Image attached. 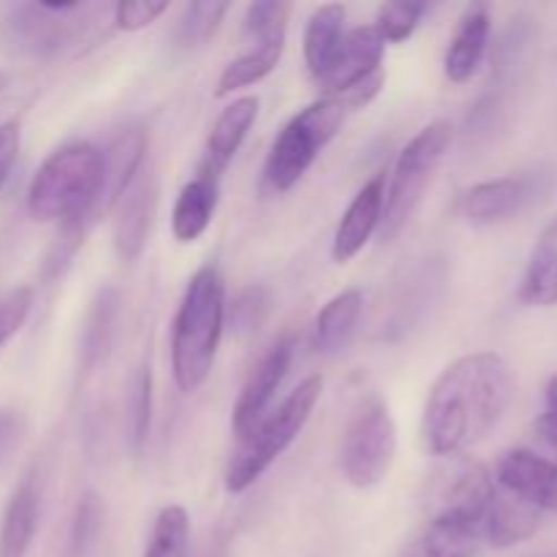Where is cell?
<instances>
[{"instance_id": "cell-15", "label": "cell", "mask_w": 557, "mask_h": 557, "mask_svg": "<svg viewBox=\"0 0 557 557\" xmlns=\"http://www.w3.org/2000/svg\"><path fill=\"white\" fill-rule=\"evenodd\" d=\"M484 542V522L468 517H424L400 557H473Z\"/></svg>"}, {"instance_id": "cell-31", "label": "cell", "mask_w": 557, "mask_h": 557, "mask_svg": "<svg viewBox=\"0 0 557 557\" xmlns=\"http://www.w3.org/2000/svg\"><path fill=\"white\" fill-rule=\"evenodd\" d=\"M103 525V504L96 493H85L76 506L74 525H71V555L82 557L96 544Z\"/></svg>"}, {"instance_id": "cell-21", "label": "cell", "mask_w": 557, "mask_h": 557, "mask_svg": "<svg viewBox=\"0 0 557 557\" xmlns=\"http://www.w3.org/2000/svg\"><path fill=\"white\" fill-rule=\"evenodd\" d=\"M218 194H221L218 183L207 177H194L180 190L172 212V232L180 243H196L207 232L215 215Z\"/></svg>"}, {"instance_id": "cell-40", "label": "cell", "mask_w": 557, "mask_h": 557, "mask_svg": "<svg viewBox=\"0 0 557 557\" xmlns=\"http://www.w3.org/2000/svg\"><path fill=\"white\" fill-rule=\"evenodd\" d=\"M542 557H557V553H549V555H542Z\"/></svg>"}, {"instance_id": "cell-34", "label": "cell", "mask_w": 557, "mask_h": 557, "mask_svg": "<svg viewBox=\"0 0 557 557\" xmlns=\"http://www.w3.org/2000/svg\"><path fill=\"white\" fill-rule=\"evenodd\" d=\"M169 3L163 0H128V3L114 5V25L125 33H136L141 27H150L161 14H166Z\"/></svg>"}, {"instance_id": "cell-27", "label": "cell", "mask_w": 557, "mask_h": 557, "mask_svg": "<svg viewBox=\"0 0 557 557\" xmlns=\"http://www.w3.org/2000/svg\"><path fill=\"white\" fill-rule=\"evenodd\" d=\"M117 310H120V294L114 292V288L101 292V297L92 302L90 319H87V326H85V348H82V357H85L87 368L98 364V359L107 354L109 343H112Z\"/></svg>"}, {"instance_id": "cell-32", "label": "cell", "mask_w": 557, "mask_h": 557, "mask_svg": "<svg viewBox=\"0 0 557 557\" xmlns=\"http://www.w3.org/2000/svg\"><path fill=\"white\" fill-rule=\"evenodd\" d=\"M150 408H152V375L150 368H141L136 373L134 386H131L128 397V413H131V444L134 449H141V444L147 441L150 433Z\"/></svg>"}, {"instance_id": "cell-5", "label": "cell", "mask_w": 557, "mask_h": 557, "mask_svg": "<svg viewBox=\"0 0 557 557\" xmlns=\"http://www.w3.org/2000/svg\"><path fill=\"white\" fill-rule=\"evenodd\" d=\"M346 114L343 103L335 98H319L310 107L299 109L270 147L261 177L267 194L281 196L292 190L313 166L319 152L335 139L341 125L346 123Z\"/></svg>"}, {"instance_id": "cell-12", "label": "cell", "mask_w": 557, "mask_h": 557, "mask_svg": "<svg viewBox=\"0 0 557 557\" xmlns=\"http://www.w3.org/2000/svg\"><path fill=\"white\" fill-rule=\"evenodd\" d=\"M498 484L531 504L533 509L557 515V462L528 449H509L498 457Z\"/></svg>"}, {"instance_id": "cell-28", "label": "cell", "mask_w": 557, "mask_h": 557, "mask_svg": "<svg viewBox=\"0 0 557 557\" xmlns=\"http://www.w3.org/2000/svg\"><path fill=\"white\" fill-rule=\"evenodd\" d=\"M288 14H292V5L283 3V0L250 3L248 11H245V33H248L250 44L286 41Z\"/></svg>"}, {"instance_id": "cell-35", "label": "cell", "mask_w": 557, "mask_h": 557, "mask_svg": "<svg viewBox=\"0 0 557 557\" xmlns=\"http://www.w3.org/2000/svg\"><path fill=\"white\" fill-rule=\"evenodd\" d=\"M33 292L30 288H14L5 297H0V348L22 330L27 313H30Z\"/></svg>"}, {"instance_id": "cell-9", "label": "cell", "mask_w": 557, "mask_h": 557, "mask_svg": "<svg viewBox=\"0 0 557 557\" xmlns=\"http://www.w3.org/2000/svg\"><path fill=\"white\" fill-rule=\"evenodd\" d=\"M297 348H299L297 332H288V335H283L275 346L267 348L264 357H261L259 362H256V368L250 370L243 389H239V397L237 403H234V413H232V428L239 438H243L245 433H250V430L259 424V419L267 413L272 397H275V392L281 389L288 370H292L294 357H297Z\"/></svg>"}, {"instance_id": "cell-25", "label": "cell", "mask_w": 557, "mask_h": 557, "mask_svg": "<svg viewBox=\"0 0 557 557\" xmlns=\"http://www.w3.org/2000/svg\"><path fill=\"white\" fill-rule=\"evenodd\" d=\"M283 49H286V41L253 44V49L239 54L237 60H232L223 69L221 79H218V96H232L234 90H243V87H250L264 79V76H270L275 65L281 63Z\"/></svg>"}, {"instance_id": "cell-39", "label": "cell", "mask_w": 557, "mask_h": 557, "mask_svg": "<svg viewBox=\"0 0 557 557\" xmlns=\"http://www.w3.org/2000/svg\"><path fill=\"white\" fill-rule=\"evenodd\" d=\"M544 400H547V413H549V417H557V375L547 384V392H544Z\"/></svg>"}, {"instance_id": "cell-30", "label": "cell", "mask_w": 557, "mask_h": 557, "mask_svg": "<svg viewBox=\"0 0 557 557\" xmlns=\"http://www.w3.org/2000/svg\"><path fill=\"white\" fill-rule=\"evenodd\" d=\"M226 11L228 3H218V0H212V3H190L185 9L183 22H180V41L185 47H199V44H205L218 30Z\"/></svg>"}, {"instance_id": "cell-4", "label": "cell", "mask_w": 557, "mask_h": 557, "mask_svg": "<svg viewBox=\"0 0 557 557\" xmlns=\"http://www.w3.org/2000/svg\"><path fill=\"white\" fill-rule=\"evenodd\" d=\"M324 392V379L321 375H310L305 379L275 411L264 413L250 433L239 438V449L234 451L226 468V490L232 495L245 493L253 487L267 468L297 441L305 424L313 417L315 406Z\"/></svg>"}, {"instance_id": "cell-17", "label": "cell", "mask_w": 557, "mask_h": 557, "mask_svg": "<svg viewBox=\"0 0 557 557\" xmlns=\"http://www.w3.org/2000/svg\"><path fill=\"white\" fill-rule=\"evenodd\" d=\"M120 212L114 221V245L123 261L139 259L150 232L152 210H156V183L147 174H136L117 201Z\"/></svg>"}, {"instance_id": "cell-8", "label": "cell", "mask_w": 557, "mask_h": 557, "mask_svg": "<svg viewBox=\"0 0 557 557\" xmlns=\"http://www.w3.org/2000/svg\"><path fill=\"white\" fill-rule=\"evenodd\" d=\"M495 495V484L487 468L471 457H449L428 482L424 495V511L428 517L449 515L468 517V520L484 522L487 506Z\"/></svg>"}, {"instance_id": "cell-7", "label": "cell", "mask_w": 557, "mask_h": 557, "mask_svg": "<svg viewBox=\"0 0 557 557\" xmlns=\"http://www.w3.org/2000/svg\"><path fill=\"white\" fill-rule=\"evenodd\" d=\"M397 455V424L381 397H368L346 424L341 449L343 476L351 487L370 490L386 479Z\"/></svg>"}, {"instance_id": "cell-14", "label": "cell", "mask_w": 557, "mask_h": 557, "mask_svg": "<svg viewBox=\"0 0 557 557\" xmlns=\"http://www.w3.org/2000/svg\"><path fill=\"white\" fill-rule=\"evenodd\" d=\"M256 117H259V98L243 96L237 98V101L228 103V107L218 114L215 125H212L210 136H207L199 174H196V177H207L221 183L223 172H226L228 163L234 161L237 150L243 147L245 136L253 128Z\"/></svg>"}, {"instance_id": "cell-10", "label": "cell", "mask_w": 557, "mask_h": 557, "mask_svg": "<svg viewBox=\"0 0 557 557\" xmlns=\"http://www.w3.org/2000/svg\"><path fill=\"white\" fill-rule=\"evenodd\" d=\"M542 194V180L536 174H511V177L487 180L473 185L460 199V212L473 226H495L511 221Z\"/></svg>"}, {"instance_id": "cell-2", "label": "cell", "mask_w": 557, "mask_h": 557, "mask_svg": "<svg viewBox=\"0 0 557 557\" xmlns=\"http://www.w3.org/2000/svg\"><path fill=\"white\" fill-rule=\"evenodd\" d=\"M107 177V156L90 141H69L38 166L27 190V212L38 223H60L74 243L96 221Z\"/></svg>"}, {"instance_id": "cell-38", "label": "cell", "mask_w": 557, "mask_h": 557, "mask_svg": "<svg viewBox=\"0 0 557 557\" xmlns=\"http://www.w3.org/2000/svg\"><path fill=\"white\" fill-rule=\"evenodd\" d=\"M536 433L542 435V438L547 441V444L557 446V417H549V413H544V417H539Z\"/></svg>"}, {"instance_id": "cell-18", "label": "cell", "mask_w": 557, "mask_h": 557, "mask_svg": "<svg viewBox=\"0 0 557 557\" xmlns=\"http://www.w3.org/2000/svg\"><path fill=\"white\" fill-rule=\"evenodd\" d=\"M490 30H493V22H490V11L484 5H471L462 14L449 41V49H446V79L455 82V85H466L479 74L484 54H487Z\"/></svg>"}, {"instance_id": "cell-22", "label": "cell", "mask_w": 557, "mask_h": 557, "mask_svg": "<svg viewBox=\"0 0 557 557\" xmlns=\"http://www.w3.org/2000/svg\"><path fill=\"white\" fill-rule=\"evenodd\" d=\"M520 297L533 308H555L557 305V218L544 228L531 259H528Z\"/></svg>"}, {"instance_id": "cell-33", "label": "cell", "mask_w": 557, "mask_h": 557, "mask_svg": "<svg viewBox=\"0 0 557 557\" xmlns=\"http://www.w3.org/2000/svg\"><path fill=\"white\" fill-rule=\"evenodd\" d=\"M267 310H270V294H267V288H245V292H239L237 302L232 308L234 326L239 332H256L261 326V321L267 319Z\"/></svg>"}, {"instance_id": "cell-19", "label": "cell", "mask_w": 557, "mask_h": 557, "mask_svg": "<svg viewBox=\"0 0 557 557\" xmlns=\"http://www.w3.org/2000/svg\"><path fill=\"white\" fill-rule=\"evenodd\" d=\"M542 528V511L511 495L509 490H495L484 515V542L495 549H509L533 539Z\"/></svg>"}, {"instance_id": "cell-36", "label": "cell", "mask_w": 557, "mask_h": 557, "mask_svg": "<svg viewBox=\"0 0 557 557\" xmlns=\"http://www.w3.org/2000/svg\"><path fill=\"white\" fill-rule=\"evenodd\" d=\"M25 435V419L20 411L0 408V462L9 460Z\"/></svg>"}, {"instance_id": "cell-24", "label": "cell", "mask_w": 557, "mask_h": 557, "mask_svg": "<svg viewBox=\"0 0 557 557\" xmlns=\"http://www.w3.org/2000/svg\"><path fill=\"white\" fill-rule=\"evenodd\" d=\"M343 36H346V5L326 3L313 11L305 27V65L313 79L330 69Z\"/></svg>"}, {"instance_id": "cell-6", "label": "cell", "mask_w": 557, "mask_h": 557, "mask_svg": "<svg viewBox=\"0 0 557 557\" xmlns=\"http://www.w3.org/2000/svg\"><path fill=\"white\" fill-rule=\"evenodd\" d=\"M451 139H455L451 125L446 120H435V123L424 125L400 150L395 169H392L389 190H384V215H381L379 226L384 243L395 239L411 221L435 169L441 166L446 150H449Z\"/></svg>"}, {"instance_id": "cell-37", "label": "cell", "mask_w": 557, "mask_h": 557, "mask_svg": "<svg viewBox=\"0 0 557 557\" xmlns=\"http://www.w3.org/2000/svg\"><path fill=\"white\" fill-rule=\"evenodd\" d=\"M16 156H20V125L9 120L0 125V188L9 180Z\"/></svg>"}, {"instance_id": "cell-13", "label": "cell", "mask_w": 557, "mask_h": 557, "mask_svg": "<svg viewBox=\"0 0 557 557\" xmlns=\"http://www.w3.org/2000/svg\"><path fill=\"white\" fill-rule=\"evenodd\" d=\"M82 3H49L41 0L36 5H22L14 16V41L33 54H52L69 47L76 38L74 14H79Z\"/></svg>"}, {"instance_id": "cell-11", "label": "cell", "mask_w": 557, "mask_h": 557, "mask_svg": "<svg viewBox=\"0 0 557 557\" xmlns=\"http://www.w3.org/2000/svg\"><path fill=\"white\" fill-rule=\"evenodd\" d=\"M386 41L381 38L375 25H359L343 36L341 47H337L335 58H332L330 69L319 76V87L324 90V98H335L341 92L351 90L359 82L370 79L381 71V60H384Z\"/></svg>"}, {"instance_id": "cell-29", "label": "cell", "mask_w": 557, "mask_h": 557, "mask_svg": "<svg viewBox=\"0 0 557 557\" xmlns=\"http://www.w3.org/2000/svg\"><path fill=\"white\" fill-rule=\"evenodd\" d=\"M428 5L413 3V0H395V3H384L375 16V27H379L381 38L392 44H400L413 36V30L422 22Z\"/></svg>"}, {"instance_id": "cell-16", "label": "cell", "mask_w": 557, "mask_h": 557, "mask_svg": "<svg viewBox=\"0 0 557 557\" xmlns=\"http://www.w3.org/2000/svg\"><path fill=\"white\" fill-rule=\"evenodd\" d=\"M381 215H384V180L375 177L359 188L348 210L343 212L332 239V259L337 264H348L379 232Z\"/></svg>"}, {"instance_id": "cell-1", "label": "cell", "mask_w": 557, "mask_h": 557, "mask_svg": "<svg viewBox=\"0 0 557 557\" xmlns=\"http://www.w3.org/2000/svg\"><path fill=\"white\" fill-rule=\"evenodd\" d=\"M515 397V373L493 351L466 354L430 386L424 403V444L438 457H457L479 444L506 417Z\"/></svg>"}, {"instance_id": "cell-23", "label": "cell", "mask_w": 557, "mask_h": 557, "mask_svg": "<svg viewBox=\"0 0 557 557\" xmlns=\"http://www.w3.org/2000/svg\"><path fill=\"white\" fill-rule=\"evenodd\" d=\"M364 310V294L359 288H346L332 297L315 315V348L321 354H337L348 346L357 332Z\"/></svg>"}, {"instance_id": "cell-3", "label": "cell", "mask_w": 557, "mask_h": 557, "mask_svg": "<svg viewBox=\"0 0 557 557\" xmlns=\"http://www.w3.org/2000/svg\"><path fill=\"white\" fill-rule=\"evenodd\" d=\"M226 324V286L215 267L190 277L172 326V373L183 395H194L210 375Z\"/></svg>"}, {"instance_id": "cell-26", "label": "cell", "mask_w": 557, "mask_h": 557, "mask_svg": "<svg viewBox=\"0 0 557 557\" xmlns=\"http://www.w3.org/2000/svg\"><path fill=\"white\" fill-rule=\"evenodd\" d=\"M190 549V517L183 506L172 504L158 511L152 522L150 542L141 557H188Z\"/></svg>"}, {"instance_id": "cell-20", "label": "cell", "mask_w": 557, "mask_h": 557, "mask_svg": "<svg viewBox=\"0 0 557 557\" xmlns=\"http://www.w3.org/2000/svg\"><path fill=\"white\" fill-rule=\"evenodd\" d=\"M38 528V490L33 476H25L11 493L0 520V557H25Z\"/></svg>"}]
</instances>
